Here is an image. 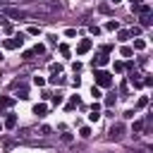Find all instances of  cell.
Returning <instances> with one entry per match:
<instances>
[{
    "mask_svg": "<svg viewBox=\"0 0 153 153\" xmlns=\"http://www.w3.org/2000/svg\"><path fill=\"white\" fill-rule=\"evenodd\" d=\"M93 79H96V84H93V86H98V88H108V86H112V74H110V72H105V69H96Z\"/></svg>",
    "mask_w": 153,
    "mask_h": 153,
    "instance_id": "cell-1",
    "label": "cell"
},
{
    "mask_svg": "<svg viewBox=\"0 0 153 153\" xmlns=\"http://www.w3.org/2000/svg\"><path fill=\"white\" fill-rule=\"evenodd\" d=\"M91 48H93V41H91V38H81L79 45H76V55H86Z\"/></svg>",
    "mask_w": 153,
    "mask_h": 153,
    "instance_id": "cell-5",
    "label": "cell"
},
{
    "mask_svg": "<svg viewBox=\"0 0 153 153\" xmlns=\"http://www.w3.org/2000/svg\"><path fill=\"white\" fill-rule=\"evenodd\" d=\"M50 134V127H41V136H48Z\"/></svg>",
    "mask_w": 153,
    "mask_h": 153,
    "instance_id": "cell-38",
    "label": "cell"
},
{
    "mask_svg": "<svg viewBox=\"0 0 153 153\" xmlns=\"http://www.w3.org/2000/svg\"><path fill=\"white\" fill-rule=\"evenodd\" d=\"M143 124H146L143 120H136V122H134V127H131V131H134V134H141V131H143Z\"/></svg>",
    "mask_w": 153,
    "mask_h": 153,
    "instance_id": "cell-13",
    "label": "cell"
},
{
    "mask_svg": "<svg viewBox=\"0 0 153 153\" xmlns=\"http://www.w3.org/2000/svg\"><path fill=\"white\" fill-rule=\"evenodd\" d=\"M72 69L74 72H81V62H72Z\"/></svg>",
    "mask_w": 153,
    "mask_h": 153,
    "instance_id": "cell-36",
    "label": "cell"
},
{
    "mask_svg": "<svg viewBox=\"0 0 153 153\" xmlns=\"http://www.w3.org/2000/svg\"><path fill=\"white\" fill-rule=\"evenodd\" d=\"M33 84H36V86H45V79H43V76H33Z\"/></svg>",
    "mask_w": 153,
    "mask_h": 153,
    "instance_id": "cell-31",
    "label": "cell"
},
{
    "mask_svg": "<svg viewBox=\"0 0 153 153\" xmlns=\"http://www.w3.org/2000/svg\"><path fill=\"white\" fill-rule=\"evenodd\" d=\"M105 29H108V31H117V29H120V22L110 19V22H105Z\"/></svg>",
    "mask_w": 153,
    "mask_h": 153,
    "instance_id": "cell-14",
    "label": "cell"
},
{
    "mask_svg": "<svg viewBox=\"0 0 153 153\" xmlns=\"http://www.w3.org/2000/svg\"><path fill=\"white\" fill-rule=\"evenodd\" d=\"M29 33H31V36H38V33H41V26H29Z\"/></svg>",
    "mask_w": 153,
    "mask_h": 153,
    "instance_id": "cell-27",
    "label": "cell"
},
{
    "mask_svg": "<svg viewBox=\"0 0 153 153\" xmlns=\"http://www.w3.org/2000/svg\"><path fill=\"white\" fill-rule=\"evenodd\" d=\"M22 43H24V33H17L14 38H7V41H2V45H5L7 50H14V48H22Z\"/></svg>",
    "mask_w": 153,
    "mask_h": 153,
    "instance_id": "cell-2",
    "label": "cell"
},
{
    "mask_svg": "<svg viewBox=\"0 0 153 153\" xmlns=\"http://www.w3.org/2000/svg\"><path fill=\"white\" fill-rule=\"evenodd\" d=\"M31 50H33V55H43V53H45V45H43V43H36Z\"/></svg>",
    "mask_w": 153,
    "mask_h": 153,
    "instance_id": "cell-16",
    "label": "cell"
},
{
    "mask_svg": "<svg viewBox=\"0 0 153 153\" xmlns=\"http://www.w3.org/2000/svg\"><path fill=\"white\" fill-rule=\"evenodd\" d=\"M57 50H60V55H62V57H69V45H67V43H60V45H57Z\"/></svg>",
    "mask_w": 153,
    "mask_h": 153,
    "instance_id": "cell-15",
    "label": "cell"
},
{
    "mask_svg": "<svg viewBox=\"0 0 153 153\" xmlns=\"http://www.w3.org/2000/svg\"><path fill=\"white\" fill-rule=\"evenodd\" d=\"M45 112H48V105H45V103H36V105H33V115H38V117H43Z\"/></svg>",
    "mask_w": 153,
    "mask_h": 153,
    "instance_id": "cell-11",
    "label": "cell"
},
{
    "mask_svg": "<svg viewBox=\"0 0 153 153\" xmlns=\"http://www.w3.org/2000/svg\"><path fill=\"white\" fill-rule=\"evenodd\" d=\"M17 98H22V100H26V98H29V91H26V86H22V88L17 91Z\"/></svg>",
    "mask_w": 153,
    "mask_h": 153,
    "instance_id": "cell-19",
    "label": "cell"
},
{
    "mask_svg": "<svg viewBox=\"0 0 153 153\" xmlns=\"http://www.w3.org/2000/svg\"><path fill=\"white\" fill-rule=\"evenodd\" d=\"M2 127L14 129V127H17V115H14V112H7V117H5V124H2Z\"/></svg>",
    "mask_w": 153,
    "mask_h": 153,
    "instance_id": "cell-8",
    "label": "cell"
},
{
    "mask_svg": "<svg viewBox=\"0 0 153 153\" xmlns=\"http://www.w3.org/2000/svg\"><path fill=\"white\" fill-rule=\"evenodd\" d=\"M48 81H50V84H62V76H57V74H53V76H50Z\"/></svg>",
    "mask_w": 153,
    "mask_h": 153,
    "instance_id": "cell-30",
    "label": "cell"
},
{
    "mask_svg": "<svg viewBox=\"0 0 153 153\" xmlns=\"http://www.w3.org/2000/svg\"><path fill=\"white\" fill-rule=\"evenodd\" d=\"M129 2H131V10H134V7H139V5L143 2V0H129Z\"/></svg>",
    "mask_w": 153,
    "mask_h": 153,
    "instance_id": "cell-39",
    "label": "cell"
},
{
    "mask_svg": "<svg viewBox=\"0 0 153 153\" xmlns=\"http://www.w3.org/2000/svg\"><path fill=\"white\" fill-rule=\"evenodd\" d=\"M79 105H81V98H79V96H69V103H67L65 108H67V110H74V108H79Z\"/></svg>",
    "mask_w": 153,
    "mask_h": 153,
    "instance_id": "cell-10",
    "label": "cell"
},
{
    "mask_svg": "<svg viewBox=\"0 0 153 153\" xmlns=\"http://www.w3.org/2000/svg\"><path fill=\"white\" fill-rule=\"evenodd\" d=\"M141 31H143V29H141V26H131V29H129V36H139V33H141Z\"/></svg>",
    "mask_w": 153,
    "mask_h": 153,
    "instance_id": "cell-25",
    "label": "cell"
},
{
    "mask_svg": "<svg viewBox=\"0 0 153 153\" xmlns=\"http://www.w3.org/2000/svg\"><path fill=\"white\" fill-rule=\"evenodd\" d=\"M91 33H93V36H100V26L93 24V26H91Z\"/></svg>",
    "mask_w": 153,
    "mask_h": 153,
    "instance_id": "cell-34",
    "label": "cell"
},
{
    "mask_svg": "<svg viewBox=\"0 0 153 153\" xmlns=\"http://www.w3.org/2000/svg\"><path fill=\"white\" fill-rule=\"evenodd\" d=\"M120 55H122V57H131V55H134V50H131L129 45H124V48H120Z\"/></svg>",
    "mask_w": 153,
    "mask_h": 153,
    "instance_id": "cell-17",
    "label": "cell"
},
{
    "mask_svg": "<svg viewBox=\"0 0 153 153\" xmlns=\"http://www.w3.org/2000/svg\"><path fill=\"white\" fill-rule=\"evenodd\" d=\"M0 62H2V53H0Z\"/></svg>",
    "mask_w": 153,
    "mask_h": 153,
    "instance_id": "cell-40",
    "label": "cell"
},
{
    "mask_svg": "<svg viewBox=\"0 0 153 153\" xmlns=\"http://www.w3.org/2000/svg\"><path fill=\"white\" fill-rule=\"evenodd\" d=\"M98 117H100V112H91V115H88V120H91V122H96Z\"/></svg>",
    "mask_w": 153,
    "mask_h": 153,
    "instance_id": "cell-37",
    "label": "cell"
},
{
    "mask_svg": "<svg viewBox=\"0 0 153 153\" xmlns=\"http://www.w3.org/2000/svg\"><path fill=\"white\" fill-rule=\"evenodd\" d=\"M115 100H117V98H115V93H110V96L105 98V105H108V108H112V105H115Z\"/></svg>",
    "mask_w": 153,
    "mask_h": 153,
    "instance_id": "cell-23",
    "label": "cell"
},
{
    "mask_svg": "<svg viewBox=\"0 0 153 153\" xmlns=\"http://www.w3.org/2000/svg\"><path fill=\"white\" fill-rule=\"evenodd\" d=\"M146 105H148V98H146V96H141V98H139V103H136V110H139V108H146Z\"/></svg>",
    "mask_w": 153,
    "mask_h": 153,
    "instance_id": "cell-24",
    "label": "cell"
},
{
    "mask_svg": "<svg viewBox=\"0 0 153 153\" xmlns=\"http://www.w3.org/2000/svg\"><path fill=\"white\" fill-rule=\"evenodd\" d=\"M50 72H53V74H60V72H62V65H57V62H50Z\"/></svg>",
    "mask_w": 153,
    "mask_h": 153,
    "instance_id": "cell-21",
    "label": "cell"
},
{
    "mask_svg": "<svg viewBox=\"0 0 153 153\" xmlns=\"http://www.w3.org/2000/svg\"><path fill=\"white\" fill-rule=\"evenodd\" d=\"M129 38H131V36H129V31H127V29H117V41H122V43H124V41H129Z\"/></svg>",
    "mask_w": 153,
    "mask_h": 153,
    "instance_id": "cell-12",
    "label": "cell"
},
{
    "mask_svg": "<svg viewBox=\"0 0 153 153\" xmlns=\"http://www.w3.org/2000/svg\"><path fill=\"white\" fill-rule=\"evenodd\" d=\"M108 62H110V57H108V53H98V57H96V60H93L91 65H93V69H96V67H105Z\"/></svg>",
    "mask_w": 153,
    "mask_h": 153,
    "instance_id": "cell-6",
    "label": "cell"
},
{
    "mask_svg": "<svg viewBox=\"0 0 153 153\" xmlns=\"http://www.w3.org/2000/svg\"><path fill=\"white\" fill-rule=\"evenodd\" d=\"M14 105V98L12 96H0V110H7Z\"/></svg>",
    "mask_w": 153,
    "mask_h": 153,
    "instance_id": "cell-9",
    "label": "cell"
},
{
    "mask_svg": "<svg viewBox=\"0 0 153 153\" xmlns=\"http://www.w3.org/2000/svg\"><path fill=\"white\" fill-rule=\"evenodd\" d=\"M143 48H146V41L143 38H136L134 41V50H143Z\"/></svg>",
    "mask_w": 153,
    "mask_h": 153,
    "instance_id": "cell-18",
    "label": "cell"
},
{
    "mask_svg": "<svg viewBox=\"0 0 153 153\" xmlns=\"http://www.w3.org/2000/svg\"><path fill=\"white\" fill-rule=\"evenodd\" d=\"M0 129H2V122H0Z\"/></svg>",
    "mask_w": 153,
    "mask_h": 153,
    "instance_id": "cell-41",
    "label": "cell"
},
{
    "mask_svg": "<svg viewBox=\"0 0 153 153\" xmlns=\"http://www.w3.org/2000/svg\"><path fill=\"white\" fill-rule=\"evenodd\" d=\"M53 105H62V96H60V93L53 96Z\"/></svg>",
    "mask_w": 153,
    "mask_h": 153,
    "instance_id": "cell-33",
    "label": "cell"
},
{
    "mask_svg": "<svg viewBox=\"0 0 153 153\" xmlns=\"http://www.w3.org/2000/svg\"><path fill=\"white\" fill-rule=\"evenodd\" d=\"M91 96H93V98H100L103 93H100V88H98V86H93V88H91Z\"/></svg>",
    "mask_w": 153,
    "mask_h": 153,
    "instance_id": "cell-32",
    "label": "cell"
},
{
    "mask_svg": "<svg viewBox=\"0 0 153 153\" xmlns=\"http://www.w3.org/2000/svg\"><path fill=\"white\" fill-rule=\"evenodd\" d=\"M79 136H81V139H88V136H91V127H81V129H79Z\"/></svg>",
    "mask_w": 153,
    "mask_h": 153,
    "instance_id": "cell-20",
    "label": "cell"
},
{
    "mask_svg": "<svg viewBox=\"0 0 153 153\" xmlns=\"http://www.w3.org/2000/svg\"><path fill=\"white\" fill-rule=\"evenodd\" d=\"M0 14H7V17H12V19H24V17H26V12L19 10V7H5Z\"/></svg>",
    "mask_w": 153,
    "mask_h": 153,
    "instance_id": "cell-4",
    "label": "cell"
},
{
    "mask_svg": "<svg viewBox=\"0 0 153 153\" xmlns=\"http://www.w3.org/2000/svg\"><path fill=\"white\" fill-rule=\"evenodd\" d=\"M2 31H5V33H12V31H14V26H12V24H7V22H5V24H2Z\"/></svg>",
    "mask_w": 153,
    "mask_h": 153,
    "instance_id": "cell-26",
    "label": "cell"
},
{
    "mask_svg": "<svg viewBox=\"0 0 153 153\" xmlns=\"http://www.w3.org/2000/svg\"><path fill=\"white\" fill-rule=\"evenodd\" d=\"M122 134H124V124H122V122H115V124L110 127V134H108V136H110L112 141H120Z\"/></svg>",
    "mask_w": 153,
    "mask_h": 153,
    "instance_id": "cell-3",
    "label": "cell"
},
{
    "mask_svg": "<svg viewBox=\"0 0 153 153\" xmlns=\"http://www.w3.org/2000/svg\"><path fill=\"white\" fill-rule=\"evenodd\" d=\"M22 57H24V60H33V50H24Z\"/></svg>",
    "mask_w": 153,
    "mask_h": 153,
    "instance_id": "cell-28",
    "label": "cell"
},
{
    "mask_svg": "<svg viewBox=\"0 0 153 153\" xmlns=\"http://www.w3.org/2000/svg\"><path fill=\"white\" fill-rule=\"evenodd\" d=\"M115 72H124V62H120V60H115Z\"/></svg>",
    "mask_w": 153,
    "mask_h": 153,
    "instance_id": "cell-29",
    "label": "cell"
},
{
    "mask_svg": "<svg viewBox=\"0 0 153 153\" xmlns=\"http://www.w3.org/2000/svg\"><path fill=\"white\" fill-rule=\"evenodd\" d=\"M0 43H2V41H0Z\"/></svg>",
    "mask_w": 153,
    "mask_h": 153,
    "instance_id": "cell-42",
    "label": "cell"
},
{
    "mask_svg": "<svg viewBox=\"0 0 153 153\" xmlns=\"http://www.w3.org/2000/svg\"><path fill=\"white\" fill-rule=\"evenodd\" d=\"M65 36H69V38H72V36H76V29H67V31H65Z\"/></svg>",
    "mask_w": 153,
    "mask_h": 153,
    "instance_id": "cell-35",
    "label": "cell"
},
{
    "mask_svg": "<svg viewBox=\"0 0 153 153\" xmlns=\"http://www.w3.org/2000/svg\"><path fill=\"white\" fill-rule=\"evenodd\" d=\"M131 12H134V14H139V17H143V14H151V5H148V2H141V5H139V7H134Z\"/></svg>",
    "mask_w": 153,
    "mask_h": 153,
    "instance_id": "cell-7",
    "label": "cell"
},
{
    "mask_svg": "<svg viewBox=\"0 0 153 153\" xmlns=\"http://www.w3.org/2000/svg\"><path fill=\"white\" fill-rule=\"evenodd\" d=\"M98 12L108 14V12H110V5H108V2H100V5H98Z\"/></svg>",
    "mask_w": 153,
    "mask_h": 153,
    "instance_id": "cell-22",
    "label": "cell"
}]
</instances>
